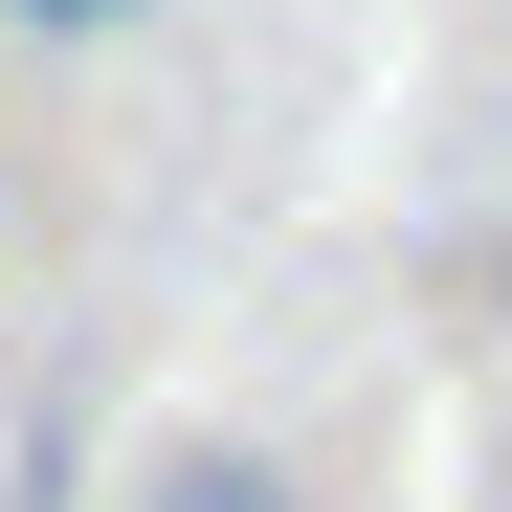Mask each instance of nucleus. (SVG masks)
I'll list each match as a JSON object with an SVG mask.
<instances>
[{
    "instance_id": "nucleus-1",
    "label": "nucleus",
    "mask_w": 512,
    "mask_h": 512,
    "mask_svg": "<svg viewBox=\"0 0 512 512\" xmlns=\"http://www.w3.org/2000/svg\"><path fill=\"white\" fill-rule=\"evenodd\" d=\"M134 512H312V490H290L268 423H156V446H134Z\"/></svg>"
},
{
    "instance_id": "nucleus-2",
    "label": "nucleus",
    "mask_w": 512,
    "mask_h": 512,
    "mask_svg": "<svg viewBox=\"0 0 512 512\" xmlns=\"http://www.w3.org/2000/svg\"><path fill=\"white\" fill-rule=\"evenodd\" d=\"M0 23H134V0H0Z\"/></svg>"
},
{
    "instance_id": "nucleus-3",
    "label": "nucleus",
    "mask_w": 512,
    "mask_h": 512,
    "mask_svg": "<svg viewBox=\"0 0 512 512\" xmlns=\"http://www.w3.org/2000/svg\"><path fill=\"white\" fill-rule=\"evenodd\" d=\"M0 245H23V156H0Z\"/></svg>"
},
{
    "instance_id": "nucleus-4",
    "label": "nucleus",
    "mask_w": 512,
    "mask_h": 512,
    "mask_svg": "<svg viewBox=\"0 0 512 512\" xmlns=\"http://www.w3.org/2000/svg\"><path fill=\"white\" fill-rule=\"evenodd\" d=\"M490 134H512V112H490Z\"/></svg>"
}]
</instances>
